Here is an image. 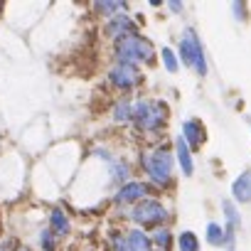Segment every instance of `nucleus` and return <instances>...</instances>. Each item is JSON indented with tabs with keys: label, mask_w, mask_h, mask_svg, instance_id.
<instances>
[{
	"label": "nucleus",
	"mask_w": 251,
	"mask_h": 251,
	"mask_svg": "<svg viewBox=\"0 0 251 251\" xmlns=\"http://www.w3.org/2000/svg\"><path fill=\"white\" fill-rule=\"evenodd\" d=\"M165 116H168L165 103L153 101V99H143L133 106V123L138 131H146V133H158L160 126L165 123Z\"/></svg>",
	"instance_id": "f257e3e1"
},
{
	"label": "nucleus",
	"mask_w": 251,
	"mask_h": 251,
	"mask_svg": "<svg viewBox=\"0 0 251 251\" xmlns=\"http://www.w3.org/2000/svg\"><path fill=\"white\" fill-rule=\"evenodd\" d=\"M155 50L153 45L141 37V35H131V37H123L116 45V62L123 64H136V62H153Z\"/></svg>",
	"instance_id": "f03ea898"
},
{
	"label": "nucleus",
	"mask_w": 251,
	"mask_h": 251,
	"mask_svg": "<svg viewBox=\"0 0 251 251\" xmlns=\"http://www.w3.org/2000/svg\"><path fill=\"white\" fill-rule=\"evenodd\" d=\"M143 165H146L148 177L158 187H168L173 182V155L168 148H155L153 153L143 155Z\"/></svg>",
	"instance_id": "7ed1b4c3"
},
{
	"label": "nucleus",
	"mask_w": 251,
	"mask_h": 251,
	"mask_svg": "<svg viewBox=\"0 0 251 251\" xmlns=\"http://www.w3.org/2000/svg\"><path fill=\"white\" fill-rule=\"evenodd\" d=\"M131 219L141 226L148 229H160L168 222V209L158 202V200H141L133 209H131Z\"/></svg>",
	"instance_id": "20e7f679"
},
{
	"label": "nucleus",
	"mask_w": 251,
	"mask_h": 251,
	"mask_svg": "<svg viewBox=\"0 0 251 251\" xmlns=\"http://www.w3.org/2000/svg\"><path fill=\"white\" fill-rule=\"evenodd\" d=\"M180 59L187 67H195L197 74H207V62H204V52H202V42L195 35V30H185L182 40H180Z\"/></svg>",
	"instance_id": "39448f33"
},
{
	"label": "nucleus",
	"mask_w": 251,
	"mask_h": 251,
	"mask_svg": "<svg viewBox=\"0 0 251 251\" xmlns=\"http://www.w3.org/2000/svg\"><path fill=\"white\" fill-rule=\"evenodd\" d=\"M108 79L111 84L118 89V91H131L141 84V72L136 64H123V62H116L108 72Z\"/></svg>",
	"instance_id": "423d86ee"
},
{
	"label": "nucleus",
	"mask_w": 251,
	"mask_h": 251,
	"mask_svg": "<svg viewBox=\"0 0 251 251\" xmlns=\"http://www.w3.org/2000/svg\"><path fill=\"white\" fill-rule=\"evenodd\" d=\"M138 27H136V23L126 15V13H118L116 18H111V23L106 25V35L108 37H131V35H138L136 32Z\"/></svg>",
	"instance_id": "0eeeda50"
},
{
	"label": "nucleus",
	"mask_w": 251,
	"mask_h": 251,
	"mask_svg": "<svg viewBox=\"0 0 251 251\" xmlns=\"http://www.w3.org/2000/svg\"><path fill=\"white\" fill-rule=\"evenodd\" d=\"M141 200H146V185L143 182H123L116 192L118 204H138Z\"/></svg>",
	"instance_id": "6e6552de"
},
{
	"label": "nucleus",
	"mask_w": 251,
	"mask_h": 251,
	"mask_svg": "<svg viewBox=\"0 0 251 251\" xmlns=\"http://www.w3.org/2000/svg\"><path fill=\"white\" fill-rule=\"evenodd\" d=\"M182 138H185V143H190V151H195V148L202 146V141H204V128H202V123H200L197 118H187V121L182 123Z\"/></svg>",
	"instance_id": "1a4fd4ad"
},
{
	"label": "nucleus",
	"mask_w": 251,
	"mask_h": 251,
	"mask_svg": "<svg viewBox=\"0 0 251 251\" xmlns=\"http://www.w3.org/2000/svg\"><path fill=\"white\" fill-rule=\"evenodd\" d=\"M175 155H177V163H180L182 175H185V177H190V175L195 173V163H192V151H190V146L185 143V138H182V136L175 141Z\"/></svg>",
	"instance_id": "9d476101"
},
{
	"label": "nucleus",
	"mask_w": 251,
	"mask_h": 251,
	"mask_svg": "<svg viewBox=\"0 0 251 251\" xmlns=\"http://www.w3.org/2000/svg\"><path fill=\"white\" fill-rule=\"evenodd\" d=\"M231 195L236 202H251V170L241 173L234 185H231Z\"/></svg>",
	"instance_id": "9b49d317"
},
{
	"label": "nucleus",
	"mask_w": 251,
	"mask_h": 251,
	"mask_svg": "<svg viewBox=\"0 0 251 251\" xmlns=\"http://www.w3.org/2000/svg\"><path fill=\"white\" fill-rule=\"evenodd\" d=\"M126 239H128V251H153V239L143 229H131Z\"/></svg>",
	"instance_id": "f8f14e48"
},
{
	"label": "nucleus",
	"mask_w": 251,
	"mask_h": 251,
	"mask_svg": "<svg viewBox=\"0 0 251 251\" xmlns=\"http://www.w3.org/2000/svg\"><path fill=\"white\" fill-rule=\"evenodd\" d=\"M50 229L54 231V236H64V234H69V229H72L69 217H67L62 209H52V214H50Z\"/></svg>",
	"instance_id": "ddd939ff"
},
{
	"label": "nucleus",
	"mask_w": 251,
	"mask_h": 251,
	"mask_svg": "<svg viewBox=\"0 0 251 251\" xmlns=\"http://www.w3.org/2000/svg\"><path fill=\"white\" fill-rule=\"evenodd\" d=\"M151 239H153V246H158V251H170L173 249V231L168 226L155 229V234Z\"/></svg>",
	"instance_id": "4468645a"
},
{
	"label": "nucleus",
	"mask_w": 251,
	"mask_h": 251,
	"mask_svg": "<svg viewBox=\"0 0 251 251\" xmlns=\"http://www.w3.org/2000/svg\"><path fill=\"white\" fill-rule=\"evenodd\" d=\"M224 236H226V229L217 222H209L207 224V241L212 246H224Z\"/></svg>",
	"instance_id": "2eb2a0df"
},
{
	"label": "nucleus",
	"mask_w": 251,
	"mask_h": 251,
	"mask_svg": "<svg viewBox=\"0 0 251 251\" xmlns=\"http://www.w3.org/2000/svg\"><path fill=\"white\" fill-rule=\"evenodd\" d=\"M222 207H224V217H226V231H236V229H239V224H241L236 207H234L229 200H224V202H222Z\"/></svg>",
	"instance_id": "dca6fc26"
},
{
	"label": "nucleus",
	"mask_w": 251,
	"mask_h": 251,
	"mask_svg": "<svg viewBox=\"0 0 251 251\" xmlns=\"http://www.w3.org/2000/svg\"><path fill=\"white\" fill-rule=\"evenodd\" d=\"M177 246L180 251H200V239L195 236V231H182L177 236Z\"/></svg>",
	"instance_id": "f3484780"
},
{
	"label": "nucleus",
	"mask_w": 251,
	"mask_h": 251,
	"mask_svg": "<svg viewBox=\"0 0 251 251\" xmlns=\"http://www.w3.org/2000/svg\"><path fill=\"white\" fill-rule=\"evenodd\" d=\"M113 118L118 121V123H126V121H131L133 118V106L128 103V101H118L116 106H113Z\"/></svg>",
	"instance_id": "a211bd4d"
},
{
	"label": "nucleus",
	"mask_w": 251,
	"mask_h": 251,
	"mask_svg": "<svg viewBox=\"0 0 251 251\" xmlns=\"http://www.w3.org/2000/svg\"><path fill=\"white\" fill-rule=\"evenodd\" d=\"M40 246L45 251H57V239H54V231L52 229H42L40 231Z\"/></svg>",
	"instance_id": "6ab92c4d"
},
{
	"label": "nucleus",
	"mask_w": 251,
	"mask_h": 251,
	"mask_svg": "<svg viewBox=\"0 0 251 251\" xmlns=\"http://www.w3.org/2000/svg\"><path fill=\"white\" fill-rule=\"evenodd\" d=\"M160 57H163V64H165V69L168 72H177V57H175V52L170 50V47H163L160 50Z\"/></svg>",
	"instance_id": "aec40b11"
},
{
	"label": "nucleus",
	"mask_w": 251,
	"mask_h": 251,
	"mask_svg": "<svg viewBox=\"0 0 251 251\" xmlns=\"http://www.w3.org/2000/svg\"><path fill=\"white\" fill-rule=\"evenodd\" d=\"M123 5L121 3H96V10L101 13V15H118V10H121Z\"/></svg>",
	"instance_id": "412c9836"
},
{
	"label": "nucleus",
	"mask_w": 251,
	"mask_h": 251,
	"mask_svg": "<svg viewBox=\"0 0 251 251\" xmlns=\"http://www.w3.org/2000/svg\"><path fill=\"white\" fill-rule=\"evenodd\" d=\"M113 251H128V239L121 236V234H116V236H113Z\"/></svg>",
	"instance_id": "4be33fe9"
},
{
	"label": "nucleus",
	"mask_w": 251,
	"mask_h": 251,
	"mask_svg": "<svg viewBox=\"0 0 251 251\" xmlns=\"http://www.w3.org/2000/svg\"><path fill=\"white\" fill-rule=\"evenodd\" d=\"M18 251H30V249H27V246H20V249H18Z\"/></svg>",
	"instance_id": "5701e85b"
}]
</instances>
